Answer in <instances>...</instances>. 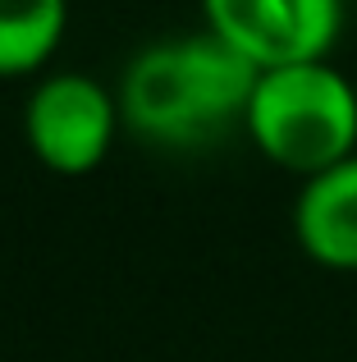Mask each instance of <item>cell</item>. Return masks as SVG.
Segmentation results:
<instances>
[{
	"label": "cell",
	"mask_w": 357,
	"mask_h": 362,
	"mask_svg": "<svg viewBox=\"0 0 357 362\" xmlns=\"http://www.w3.org/2000/svg\"><path fill=\"white\" fill-rule=\"evenodd\" d=\"M257 88V69L215 33H178L152 42L119 74V115L133 138L147 147L188 151L206 147L234 124Z\"/></svg>",
	"instance_id": "1"
},
{
	"label": "cell",
	"mask_w": 357,
	"mask_h": 362,
	"mask_svg": "<svg viewBox=\"0 0 357 362\" xmlns=\"http://www.w3.org/2000/svg\"><path fill=\"white\" fill-rule=\"evenodd\" d=\"M243 133L270 165L298 179L357 156V88L330 60L257 74Z\"/></svg>",
	"instance_id": "2"
},
{
	"label": "cell",
	"mask_w": 357,
	"mask_h": 362,
	"mask_svg": "<svg viewBox=\"0 0 357 362\" xmlns=\"http://www.w3.org/2000/svg\"><path fill=\"white\" fill-rule=\"evenodd\" d=\"M124 129L119 97L101 78L78 69H55L32 83L23 101V142L37 165L51 175L78 179L92 175L115 147V133Z\"/></svg>",
	"instance_id": "3"
},
{
	"label": "cell",
	"mask_w": 357,
	"mask_h": 362,
	"mask_svg": "<svg viewBox=\"0 0 357 362\" xmlns=\"http://www.w3.org/2000/svg\"><path fill=\"white\" fill-rule=\"evenodd\" d=\"M202 18L206 33L266 74L330 60L344 33V0H202Z\"/></svg>",
	"instance_id": "4"
},
{
	"label": "cell",
	"mask_w": 357,
	"mask_h": 362,
	"mask_svg": "<svg viewBox=\"0 0 357 362\" xmlns=\"http://www.w3.org/2000/svg\"><path fill=\"white\" fill-rule=\"evenodd\" d=\"M294 239L325 271H357V156L303 179L294 202Z\"/></svg>",
	"instance_id": "5"
},
{
	"label": "cell",
	"mask_w": 357,
	"mask_h": 362,
	"mask_svg": "<svg viewBox=\"0 0 357 362\" xmlns=\"http://www.w3.org/2000/svg\"><path fill=\"white\" fill-rule=\"evenodd\" d=\"M69 33V0H0V83L32 78Z\"/></svg>",
	"instance_id": "6"
}]
</instances>
